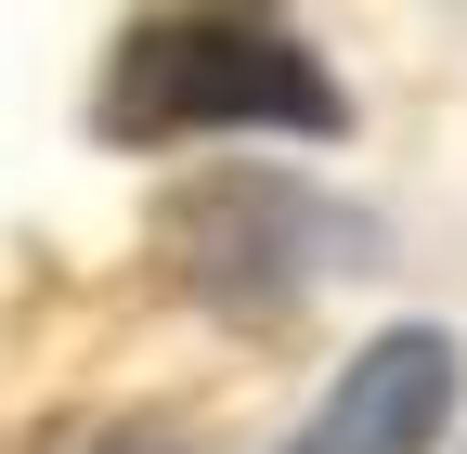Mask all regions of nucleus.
<instances>
[{"label":"nucleus","mask_w":467,"mask_h":454,"mask_svg":"<svg viewBox=\"0 0 467 454\" xmlns=\"http://www.w3.org/2000/svg\"><path fill=\"white\" fill-rule=\"evenodd\" d=\"M104 143H337L350 130V91L325 78V52L273 14V0H169L117 39L104 104H91Z\"/></svg>","instance_id":"1"},{"label":"nucleus","mask_w":467,"mask_h":454,"mask_svg":"<svg viewBox=\"0 0 467 454\" xmlns=\"http://www.w3.org/2000/svg\"><path fill=\"white\" fill-rule=\"evenodd\" d=\"M454 403H467V351L441 325H389V337L350 351V377L312 403V428L285 454H441Z\"/></svg>","instance_id":"2"},{"label":"nucleus","mask_w":467,"mask_h":454,"mask_svg":"<svg viewBox=\"0 0 467 454\" xmlns=\"http://www.w3.org/2000/svg\"><path fill=\"white\" fill-rule=\"evenodd\" d=\"M182 247H195V273L221 299H299L312 273H325V247H337V221L299 195V182H273V169H234V182H208L195 208H182Z\"/></svg>","instance_id":"3"},{"label":"nucleus","mask_w":467,"mask_h":454,"mask_svg":"<svg viewBox=\"0 0 467 454\" xmlns=\"http://www.w3.org/2000/svg\"><path fill=\"white\" fill-rule=\"evenodd\" d=\"M104 454H182V441H156V428H117V441H104Z\"/></svg>","instance_id":"4"}]
</instances>
